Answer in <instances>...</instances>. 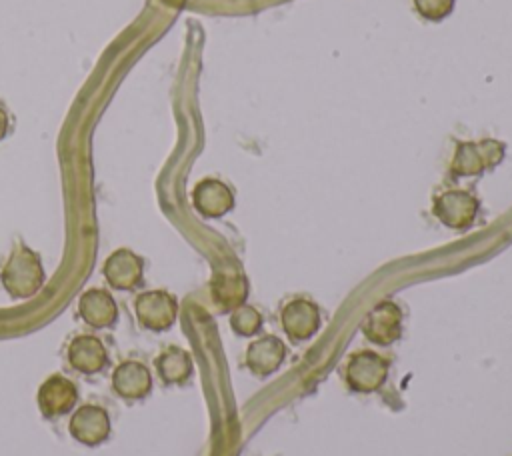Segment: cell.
I'll use <instances>...</instances> for the list:
<instances>
[{
  "label": "cell",
  "instance_id": "6da1fadb",
  "mask_svg": "<svg viewBox=\"0 0 512 456\" xmlns=\"http://www.w3.org/2000/svg\"><path fill=\"white\" fill-rule=\"evenodd\" d=\"M0 280L12 298L34 296L44 284V268L40 256L32 248L18 244L4 262Z\"/></svg>",
  "mask_w": 512,
  "mask_h": 456
},
{
  "label": "cell",
  "instance_id": "7a4b0ae2",
  "mask_svg": "<svg viewBox=\"0 0 512 456\" xmlns=\"http://www.w3.org/2000/svg\"><path fill=\"white\" fill-rule=\"evenodd\" d=\"M504 158V146L498 140L460 142L452 158V172L456 176H476L486 168L496 166Z\"/></svg>",
  "mask_w": 512,
  "mask_h": 456
},
{
  "label": "cell",
  "instance_id": "3957f363",
  "mask_svg": "<svg viewBox=\"0 0 512 456\" xmlns=\"http://www.w3.org/2000/svg\"><path fill=\"white\" fill-rule=\"evenodd\" d=\"M134 312L140 326L154 332H162L176 322L178 302L166 290H146L136 296Z\"/></svg>",
  "mask_w": 512,
  "mask_h": 456
},
{
  "label": "cell",
  "instance_id": "277c9868",
  "mask_svg": "<svg viewBox=\"0 0 512 456\" xmlns=\"http://www.w3.org/2000/svg\"><path fill=\"white\" fill-rule=\"evenodd\" d=\"M386 376H388V360L372 350H360L352 354L344 370L346 384L354 392H362V394L378 390L384 384Z\"/></svg>",
  "mask_w": 512,
  "mask_h": 456
},
{
  "label": "cell",
  "instance_id": "5b68a950",
  "mask_svg": "<svg viewBox=\"0 0 512 456\" xmlns=\"http://www.w3.org/2000/svg\"><path fill=\"white\" fill-rule=\"evenodd\" d=\"M432 212L444 226L464 230L476 220L478 200L466 190H446L436 196Z\"/></svg>",
  "mask_w": 512,
  "mask_h": 456
},
{
  "label": "cell",
  "instance_id": "8992f818",
  "mask_svg": "<svg viewBox=\"0 0 512 456\" xmlns=\"http://www.w3.org/2000/svg\"><path fill=\"white\" fill-rule=\"evenodd\" d=\"M362 334L370 342L380 344V346H388V344L396 342L402 334L400 308L390 300H382L380 304H376L362 322Z\"/></svg>",
  "mask_w": 512,
  "mask_h": 456
},
{
  "label": "cell",
  "instance_id": "52a82bcc",
  "mask_svg": "<svg viewBox=\"0 0 512 456\" xmlns=\"http://www.w3.org/2000/svg\"><path fill=\"white\" fill-rule=\"evenodd\" d=\"M70 434L86 446L102 444L110 436V416L102 406L84 404L70 418Z\"/></svg>",
  "mask_w": 512,
  "mask_h": 456
},
{
  "label": "cell",
  "instance_id": "ba28073f",
  "mask_svg": "<svg viewBox=\"0 0 512 456\" xmlns=\"http://www.w3.org/2000/svg\"><path fill=\"white\" fill-rule=\"evenodd\" d=\"M104 278L116 290H132L142 282L144 262L128 248H118L104 262Z\"/></svg>",
  "mask_w": 512,
  "mask_h": 456
},
{
  "label": "cell",
  "instance_id": "9c48e42d",
  "mask_svg": "<svg viewBox=\"0 0 512 456\" xmlns=\"http://www.w3.org/2000/svg\"><path fill=\"white\" fill-rule=\"evenodd\" d=\"M280 322L288 338L294 342H300L316 334L320 326V312L314 302L306 298H294L282 308Z\"/></svg>",
  "mask_w": 512,
  "mask_h": 456
},
{
  "label": "cell",
  "instance_id": "30bf717a",
  "mask_svg": "<svg viewBox=\"0 0 512 456\" xmlns=\"http://www.w3.org/2000/svg\"><path fill=\"white\" fill-rule=\"evenodd\" d=\"M76 400H78V390H76L74 382L60 374H54L48 380H44L38 390L40 412L48 418L62 416V414L70 412L74 408Z\"/></svg>",
  "mask_w": 512,
  "mask_h": 456
},
{
  "label": "cell",
  "instance_id": "8fae6325",
  "mask_svg": "<svg viewBox=\"0 0 512 456\" xmlns=\"http://www.w3.org/2000/svg\"><path fill=\"white\" fill-rule=\"evenodd\" d=\"M112 388L120 398L140 400L152 388L150 370L138 360H124L114 368Z\"/></svg>",
  "mask_w": 512,
  "mask_h": 456
},
{
  "label": "cell",
  "instance_id": "7c38bea8",
  "mask_svg": "<svg viewBox=\"0 0 512 456\" xmlns=\"http://www.w3.org/2000/svg\"><path fill=\"white\" fill-rule=\"evenodd\" d=\"M192 202L202 216L218 218V216H224L228 210H232L234 194L224 182L216 178H204L202 182L196 184L192 192Z\"/></svg>",
  "mask_w": 512,
  "mask_h": 456
},
{
  "label": "cell",
  "instance_id": "4fadbf2b",
  "mask_svg": "<svg viewBox=\"0 0 512 456\" xmlns=\"http://www.w3.org/2000/svg\"><path fill=\"white\" fill-rule=\"evenodd\" d=\"M68 362L82 374H96L108 364V352L100 338L92 334H80L68 346Z\"/></svg>",
  "mask_w": 512,
  "mask_h": 456
},
{
  "label": "cell",
  "instance_id": "5bb4252c",
  "mask_svg": "<svg viewBox=\"0 0 512 456\" xmlns=\"http://www.w3.org/2000/svg\"><path fill=\"white\" fill-rule=\"evenodd\" d=\"M78 314L90 328H108L118 318V306L110 292L102 288H90L80 296Z\"/></svg>",
  "mask_w": 512,
  "mask_h": 456
},
{
  "label": "cell",
  "instance_id": "9a60e30c",
  "mask_svg": "<svg viewBox=\"0 0 512 456\" xmlns=\"http://www.w3.org/2000/svg\"><path fill=\"white\" fill-rule=\"evenodd\" d=\"M286 348L280 338L268 334L254 340L246 350V366L256 376H268L284 362Z\"/></svg>",
  "mask_w": 512,
  "mask_h": 456
},
{
  "label": "cell",
  "instance_id": "2e32d148",
  "mask_svg": "<svg viewBox=\"0 0 512 456\" xmlns=\"http://www.w3.org/2000/svg\"><path fill=\"white\" fill-rule=\"evenodd\" d=\"M210 290H212V300L222 310H234L236 306L244 304L248 296V282L242 274L234 270H222L214 276Z\"/></svg>",
  "mask_w": 512,
  "mask_h": 456
},
{
  "label": "cell",
  "instance_id": "e0dca14e",
  "mask_svg": "<svg viewBox=\"0 0 512 456\" xmlns=\"http://www.w3.org/2000/svg\"><path fill=\"white\" fill-rule=\"evenodd\" d=\"M154 362L164 384H182L192 374V358L178 346H168Z\"/></svg>",
  "mask_w": 512,
  "mask_h": 456
},
{
  "label": "cell",
  "instance_id": "ac0fdd59",
  "mask_svg": "<svg viewBox=\"0 0 512 456\" xmlns=\"http://www.w3.org/2000/svg\"><path fill=\"white\" fill-rule=\"evenodd\" d=\"M230 326L236 334L240 336H252L260 330L262 326V316L260 312L254 308V306H248V304H240L232 310V316H230Z\"/></svg>",
  "mask_w": 512,
  "mask_h": 456
},
{
  "label": "cell",
  "instance_id": "d6986e66",
  "mask_svg": "<svg viewBox=\"0 0 512 456\" xmlns=\"http://www.w3.org/2000/svg\"><path fill=\"white\" fill-rule=\"evenodd\" d=\"M454 2L456 0H414V6L426 20H442L452 12Z\"/></svg>",
  "mask_w": 512,
  "mask_h": 456
},
{
  "label": "cell",
  "instance_id": "ffe728a7",
  "mask_svg": "<svg viewBox=\"0 0 512 456\" xmlns=\"http://www.w3.org/2000/svg\"><path fill=\"white\" fill-rule=\"evenodd\" d=\"M8 134V114L4 110V106H0V140Z\"/></svg>",
  "mask_w": 512,
  "mask_h": 456
}]
</instances>
